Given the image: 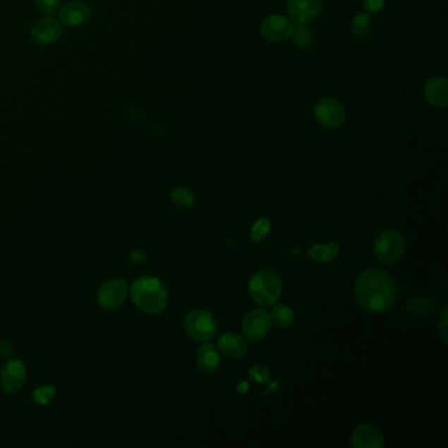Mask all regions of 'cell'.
Listing matches in <instances>:
<instances>
[{"label": "cell", "instance_id": "ac0fdd59", "mask_svg": "<svg viewBox=\"0 0 448 448\" xmlns=\"http://www.w3.org/2000/svg\"><path fill=\"white\" fill-rule=\"evenodd\" d=\"M339 254V245L335 242L327 243H317L309 248L308 255L317 263H329L333 262L337 255Z\"/></svg>", "mask_w": 448, "mask_h": 448}, {"label": "cell", "instance_id": "2e32d148", "mask_svg": "<svg viewBox=\"0 0 448 448\" xmlns=\"http://www.w3.org/2000/svg\"><path fill=\"white\" fill-rule=\"evenodd\" d=\"M425 97L430 104L443 108L448 103V82L446 78H432L425 87Z\"/></svg>", "mask_w": 448, "mask_h": 448}, {"label": "cell", "instance_id": "4fadbf2b", "mask_svg": "<svg viewBox=\"0 0 448 448\" xmlns=\"http://www.w3.org/2000/svg\"><path fill=\"white\" fill-rule=\"evenodd\" d=\"M384 438L380 430L371 425H361L353 430L351 446L355 448H380Z\"/></svg>", "mask_w": 448, "mask_h": 448}, {"label": "cell", "instance_id": "5b68a950", "mask_svg": "<svg viewBox=\"0 0 448 448\" xmlns=\"http://www.w3.org/2000/svg\"><path fill=\"white\" fill-rule=\"evenodd\" d=\"M184 330L192 339L198 342H208L214 337L217 324L214 317L208 310L195 309L186 315Z\"/></svg>", "mask_w": 448, "mask_h": 448}, {"label": "cell", "instance_id": "d6986e66", "mask_svg": "<svg viewBox=\"0 0 448 448\" xmlns=\"http://www.w3.org/2000/svg\"><path fill=\"white\" fill-rule=\"evenodd\" d=\"M270 317H271L272 324L277 325L279 327H283V329L292 326L296 320L293 309H292L291 306L284 305V304L275 306V308L272 309Z\"/></svg>", "mask_w": 448, "mask_h": 448}, {"label": "cell", "instance_id": "52a82bcc", "mask_svg": "<svg viewBox=\"0 0 448 448\" xmlns=\"http://www.w3.org/2000/svg\"><path fill=\"white\" fill-rule=\"evenodd\" d=\"M27 382V367L23 361L10 358L0 371V387L6 393H18Z\"/></svg>", "mask_w": 448, "mask_h": 448}, {"label": "cell", "instance_id": "cb8c5ba5", "mask_svg": "<svg viewBox=\"0 0 448 448\" xmlns=\"http://www.w3.org/2000/svg\"><path fill=\"white\" fill-rule=\"evenodd\" d=\"M271 230V222L267 219H258L257 222L251 228V239L254 242H260L267 236Z\"/></svg>", "mask_w": 448, "mask_h": 448}, {"label": "cell", "instance_id": "44dd1931", "mask_svg": "<svg viewBox=\"0 0 448 448\" xmlns=\"http://www.w3.org/2000/svg\"><path fill=\"white\" fill-rule=\"evenodd\" d=\"M372 27V20L367 13H361L355 16L351 24V30L358 37H364L370 33Z\"/></svg>", "mask_w": 448, "mask_h": 448}, {"label": "cell", "instance_id": "277c9868", "mask_svg": "<svg viewBox=\"0 0 448 448\" xmlns=\"http://www.w3.org/2000/svg\"><path fill=\"white\" fill-rule=\"evenodd\" d=\"M405 238L397 230H384L375 242V255L382 265L399 262L405 253Z\"/></svg>", "mask_w": 448, "mask_h": 448}, {"label": "cell", "instance_id": "f546056e", "mask_svg": "<svg viewBox=\"0 0 448 448\" xmlns=\"http://www.w3.org/2000/svg\"><path fill=\"white\" fill-rule=\"evenodd\" d=\"M131 259L133 260L134 263H140V262H143V260L146 259V257L143 255L141 251H138V250H135V251H133V253L131 254Z\"/></svg>", "mask_w": 448, "mask_h": 448}, {"label": "cell", "instance_id": "7a4b0ae2", "mask_svg": "<svg viewBox=\"0 0 448 448\" xmlns=\"http://www.w3.org/2000/svg\"><path fill=\"white\" fill-rule=\"evenodd\" d=\"M129 297L134 306L146 315H159L169 301L167 288L162 280L155 277L135 279L129 286Z\"/></svg>", "mask_w": 448, "mask_h": 448}, {"label": "cell", "instance_id": "3957f363", "mask_svg": "<svg viewBox=\"0 0 448 448\" xmlns=\"http://www.w3.org/2000/svg\"><path fill=\"white\" fill-rule=\"evenodd\" d=\"M281 291V277L274 270H260L250 279L248 293L258 305H274L280 298Z\"/></svg>", "mask_w": 448, "mask_h": 448}, {"label": "cell", "instance_id": "ba28073f", "mask_svg": "<svg viewBox=\"0 0 448 448\" xmlns=\"http://www.w3.org/2000/svg\"><path fill=\"white\" fill-rule=\"evenodd\" d=\"M315 120L327 129H337L346 120L344 107L334 99H322L315 105Z\"/></svg>", "mask_w": 448, "mask_h": 448}, {"label": "cell", "instance_id": "9c48e42d", "mask_svg": "<svg viewBox=\"0 0 448 448\" xmlns=\"http://www.w3.org/2000/svg\"><path fill=\"white\" fill-rule=\"evenodd\" d=\"M271 326H272L271 317L263 309H255L250 312L242 321L243 334L253 342L263 339L270 333Z\"/></svg>", "mask_w": 448, "mask_h": 448}, {"label": "cell", "instance_id": "6da1fadb", "mask_svg": "<svg viewBox=\"0 0 448 448\" xmlns=\"http://www.w3.org/2000/svg\"><path fill=\"white\" fill-rule=\"evenodd\" d=\"M355 297L364 310L382 313L397 300V286L393 277L380 268L364 270L355 281Z\"/></svg>", "mask_w": 448, "mask_h": 448}, {"label": "cell", "instance_id": "8992f818", "mask_svg": "<svg viewBox=\"0 0 448 448\" xmlns=\"http://www.w3.org/2000/svg\"><path fill=\"white\" fill-rule=\"evenodd\" d=\"M129 296V286L124 279H109L99 286L96 300L105 310H115L124 305Z\"/></svg>", "mask_w": 448, "mask_h": 448}, {"label": "cell", "instance_id": "9a60e30c", "mask_svg": "<svg viewBox=\"0 0 448 448\" xmlns=\"http://www.w3.org/2000/svg\"><path fill=\"white\" fill-rule=\"evenodd\" d=\"M219 349L225 356L231 359H241L248 353L246 341L236 333H225L219 337Z\"/></svg>", "mask_w": 448, "mask_h": 448}, {"label": "cell", "instance_id": "8fae6325", "mask_svg": "<svg viewBox=\"0 0 448 448\" xmlns=\"http://www.w3.org/2000/svg\"><path fill=\"white\" fill-rule=\"evenodd\" d=\"M322 0H288V12L300 24L315 19L322 10Z\"/></svg>", "mask_w": 448, "mask_h": 448}, {"label": "cell", "instance_id": "f1b7e54d", "mask_svg": "<svg viewBox=\"0 0 448 448\" xmlns=\"http://www.w3.org/2000/svg\"><path fill=\"white\" fill-rule=\"evenodd\" d=\"M364 8L370 12H379L382 10L385 0H362Z\"/></svg>", "mask_w": 448, "mask_h": 448}, {"label": "cell", "instance_id": "4316f807", "mask_svg": "<svg viewBox=\"0 0 448 448\" xmlns=\"http://www.w3.org/2000/svg\"><path fill=\"white\" fill-rule=\"evenodd\" d=\"M438 330L442 337V341L444 342V344H447V308L442 310V315L439 318Z\"/></svg>", "mask_w": 448, "mask_h": 448}, {"label": "cell", "instance_id": "603a6c76", "mask_svg": "<svg viewBox=\"0 0 448 448\" xmlns=\"http://www.w3.org/2000/svg\"><path fill=\"white\" fill-rule=\"evenodd\" d=\"M292 39H293V44H295L296 47L306 48L313 41V33H312L310 29L306 28L304 25H298L292 32Z\"/></svg>", "mask_w": 448, "mask_h": 448}, {"label": "cell", "instance_id": "ffe728a7", "mask_svg": "<svg viewBox=\"0 0 448 448\" xmlns=\"http://www.w3.org/2000/svg\"><path fill=\"white\" fill-rule=\"evenodd\" d=\"M56 394H57V388L56 387L49 385V384L40 385L33 392V400L37 405L45 406V405H48L52 401L54 400Z\"/></svg>", "mask_w": 448, "mask_h": 448}, {"label": "cell", "instance_id": "7402d4cb", "mask_svg": "<svg viewBox=\"0 0 448 448\" xmlns=\"http://www.w3.org/2000/svg\"><path fill=\"white\" fill-rule=\"evenodd\" d=\"M171 201L176 207L188 208V207L193 205L195 196H193V193L190 190L183 188V187H178V188H175L171 192Z\"/></svg>", "mask_w": 448, "mask_h": 448}, {"label": "cell", "instance_id": "7c38bea8", "mask_svg": "<svg viewBox=\"0 0 448 448\" xmlns=\"http://www.w3.org/2000/svg\"><path fill=\"white\" fill-rule=\"evenodd\" d=\"M62 35V25L53 18H44L32 28V39L39 45H49L56 42Z\"/></svg>", "mask_w": 448, "mask_h": 448}, {"label": "cell", "instance_id": "5bb4252c", "mask_svg": "<svg viewBox=\"0 0 448 448\" xmlns=\"http://www.w3.org/2000/svg\"><path fill=\"white\" fill-rule=\"evenodd\" d=\"M61 21L67 27H78L91 18V8L86 3L71 1L67 3L59 12Z\"/></svg>", "mask_w": 448, "mask_h": 448}, {"label": "cell", "instance_id": "e0dca14e", "mask_svg": "<svg viewBox=\"0 0 448 448\" xmlns=\"http://www.w3.org/2000/svg\"><path fill=\"white\" fill-rule=\"evenodd\" d=\"M219 362L221 359L216 347L213 344L204 342L196 353V364L199 370L207 375H213L219 370Z\"/></svg>", "mask_w": 448, "mask_h": 448}, {"label": "cell", "instance_id": "d4e9b609", "mask_svg": "<svg viewBox=\"0 0 448 448\" xmlns=\"http://www.w3.org/2000/svg\"><path fill=\"white\" fill-rule=\"evenodd\" d=\"M61 0H37V7L39 10L45 15H53L59 7Z\"/></svg>", "mask_w": 448, "mask_h": 448}, {"label": "cell", "instance_id": "484cf974", "mask_svg": "<svg viewBox=\"0 0 448 448\" xmlns=\"http://www.w3.org/2000/svg\"><path fill=\"white\" fill-rule=\"evenodd\" d=\"M251 377L255 380V382H266L268 380V377H270V372H268L267 368H265V367H262V365H255L251 371Z\"/></svg>", "mask_w": 448, "mask_h": 448}, {"label": "cell", "instance_id": "4dcf8cb0", "mask_svg": "<svg viewBox=\"0 0 448 448\" xmlns=\"http://www.w3.org/2000/svg\"><path fill=\"white\" fill-rule=\"evenodd\" d=\"M248 389V387L246 385V382H242L241 385H238V388H237V391H238L239 393H245Z\"/></svg>", "mask_w": 448, "mask_h": 448}, {"label": "cell", "instance_id": "30bf717a", "mask_svg": "<svg viewBox=\"0 0 448 448\" xmlns=\"http://www.w3.org/2000/svg\"><path fill=\"white\" fill-rule=\"evenodd\" d=\"M293 25L284 16L272 15L265 20L262 25V35L265 39L272 42H281L292 36Z\"/></svg>", "mask_w": 448, "mask_h": 448}, {"label": "cell", "instance_id": "83f0119b", "mask_svg": "<svg viewBox=\"0 0 448 448\" xmlns=\"http://www.w3.org/2000/svg\"><path fill=\"white\" fill-rule=\"evenodd\" d=\"M15 353V347L8 339H0V358L10 359Z\"/></svg>", "mask_w": 448, "mask_h": 448}]
</instances>
